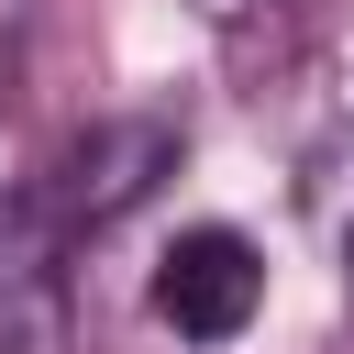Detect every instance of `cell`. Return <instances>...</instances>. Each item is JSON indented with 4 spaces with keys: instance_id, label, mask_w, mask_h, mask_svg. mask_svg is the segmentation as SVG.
<instances>
[{
    "instance_id": "3957f363",
    "label": "cell",
    "mask_w": 354,
    "mask_h": 354,
    "mask_svg": "<svg viewBox=\"0 0 354 354\" xmlns=\"http://www.w3.org/2000/svg\"><path fill=\"white\" fill-rule=\"evenodd\" d=\"M66 221L44 210V188L0 199V354H55L66 343Z\"/></svg>"
},
{
    "instance_id": "7a4b0ae2",
    "label": "cell",
    "mask_w": 354,
    "mask_h": 354,
    "mask_svg": "<svg viewBox=\"0 0 354 354\" xmlns=\"http://www.w3.org/2000/svg\"><path fill=\"white\" fill-rule=\"evenodd\" d=\"M155 321L177 332V343H232L254 310H266V254L232 232V221H199V232H177L166 254H155Z\"/></svg>"
},
{
    "instance_id": "6da1fadb",
    "label": "cell",
    "mask_w": 354,
    "mask_h": 354,
    "mask_svg": "<svg viewBox=\"0 0 354 354\" xmlns=\"http://www.w3.org/2000/svg\"><path fill=\"white\" fill-rule=\"evenodd\" d=\"M177 144H188V133H177L166 111H122V122H88L33 188H44V210H55L66 232H100V221H122V210L177 166Z\"/></svg>"
},
{
    "instance_id": "277c9868",
    "label": "cell",
    "mask_w": 354,
    "mask_h": 354,
    "mask_svg": "<svg viewBox=\"0 0 354 354\" xmlns=\"http://www.w3.org/2000/svg\"><path fill=\"white\" fill-rule=\"evenodd\" d=\"M188 11H199V22H221V33H232V22H254V11H277V0H188Z\"/></svg>"
}]
</instances>
